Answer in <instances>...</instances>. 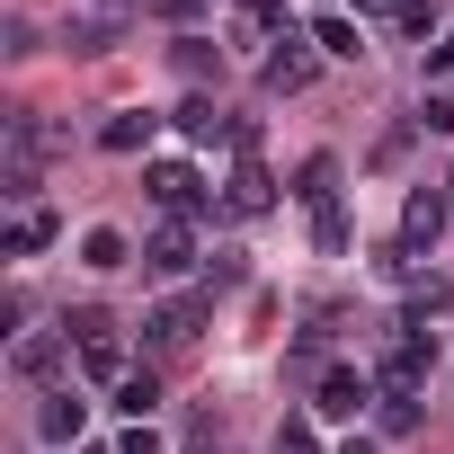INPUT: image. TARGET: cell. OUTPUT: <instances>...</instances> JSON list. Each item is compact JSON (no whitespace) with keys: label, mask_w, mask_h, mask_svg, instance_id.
I'll return each mask as SVG.
<instances>
[{"label":"cell","mask_w":454,"mask_h":454,"mask_svg":"<svg viewBox=\"0 0 454 454\" xmlns=\"http://www.w3.org/2000/svg\"><path fill=\"white\" fill-rule=\"evenodd\" d=\"M427 365H436V339H427V321H383V348H374V383L383 392H419L427 383Z\"/></svg>","instance_id":"1"},{"label":"cell","mask_w":454,"mask_h":454,"mask_svg":"<svg viewBox=\"0 0 454 454\" xmlns=\"http://www.w3.org/2000/svg\"><path fill=\"white\" fill-rule=\"evenodd\" d=\"M205 312H214V294H205V286H196V294H169L160 312H143V348L187 356V348H196V330H205Z\"/></svg>","instance_id":"2"},{"label":"cell","mask_w":454,"mask_h":454,"mask_svg":"<svg viewBox=\"0 0 454 454\" xmlns=\"http://www.w3.org/2000/svg\"><path fill=\"white\" fill-rule=\"evenodd\" d=\"M312 72H321L312 27H294V36H277V54L259 63V90H268V98H294V90H312Z\"/></svg>","instance_id":"3"},{"label":"cell","mask_w":454,"mask_h":454,"mask_svg":"<svg viewBox=\"0 0 454 454\" xmlns=\"http://www.w3.org/2000/svg\"><path fill=\"white\" fill-rule=\"evenodd\" d=\"M232 152H241V160H232V196H223V205H232V214H268V205H277V178L259 169V125H241Z\"/></svg>","instance_id":"4"},{"label":"cell","mask_w":454,"mask_h":454,"mask_svg":"<svg viewBox=\"0 0 454 454\" xmlns=\"http://www.w3.org/2000/svg\"><path fill=\"white\" fill-rule=\"evenodd\" d=\"M143 187H152V205H160V214H178V223H187V214H205V178H196L187 160H143Z\"/></svg>","instance_id":"5"},{"label":"cell","mask_w":454,"mask_h":454,"mask_svg":"<svg viewBox=\"0 0 454 454\" xmlns=\"http://www.w3.org/2000/svg\"><path fill=\"white\" fill-rule=\"evenodd\" d=\"M365 401H383V383H374L365 365H330V374H321V401H312V410H321V419H356Z\"/></svg>","instance_id":"6"},{"label":"cell","mask_w":454,"mask_h":454,"mask_svg":"<svg viewBox=\"0 0 454 454\" xmlns=\"http://www.w3.org/2000/svg\"><path fill=\"white\" fill-rule=\"evenodd\" d=\"M143 268H152V277H187V268H196V232H187L178 214H160V232L143 241Z\"/></svg>","instance_id":"7"},{"label":"cell","mask_w":454,"mask_h":454,"mask_svg":"<svg viewBox=\"0 0 454 454\" xmlns=\"http://www.w3.org/2000/svg\"><path fill=\"white\" fill-rule=\"evenodd\" d=\"M445 214H454V205H445V187H436V196L419 187V196L401 205V250H436V232H445Z\"/></svg>","instance_id":"8"},{"label":"cell","mask_w":454,"mask_h":454,"mask_svg":"<svg viewBox=\"0 0 454 454\" xmlns=\"http://www.w3.org/2000/svg\"><path fill=\"white\" fill-rule=\"evenodd\" d=\"M81 427H90V401H81V392H45L36 436H45V445H81Z\"/></svg>","instance_id":"9"},{"label":"cell","mask_w":454,"mask_h":454,"mask_svg":"<svg viewBox=\"0 0 454 454\" xmlns=\"http://www.w3.org/2000/svg\"><path fill=\"white\" fill-rule=\"evenodd\" d=\"M178 134H187V143H232L241 125H232V116H223V107L196 90V98H178Z\"/></svg>","instance_id":"10"},{"label":"cell","mask_w":454,"mask_h":454,"mask_svg":"<svg viewBox=\"0 0 454 454\" xmlns=\"http://www.w3.org/2000/svg\"><path fill=\"white\" fill-rule=\"evenodd\" d=\"M63 356H72V330H27V339H19V374H27V383H45Z\"/></svg>","instance_id":"11"},{"label":"cell","mask_w":454,"mask_h":454,"mask_svg":"<svg viewBox=\"0 0 454 454\" xmlns=\"http://www.w3.org/2000/svg\"><path fill=\"white\" fill-rule=\"evenodd\" d=\"M54 232H63V223H54V214L36 205V214H19V223H10V241H0V259H36V250H45Z\"/></svg>","instance_id":"12"},{"label":"cell","mask_w":454,"mask_h":454,"mask_svg":"<svg viewBox=\"0 0 454 454\" xmlns=\"http://www.w3.org/2000/svg\"><path fill=\"white\" fill-rule=\"evenodd\" d=\"M125 259H134V241L116 232V223H98V232H81V268H98V277H107V268H125Z\"/></svg>","instance_id":"13"},{"label":"cell","mask_w":454,"mask_h":454,"mask_svg":"<svg viewBox=\"0 0 454 454\" xmlns=\"http://www.w3.org/2000/svg\"><path fill=\"white\" fill-rule=\"evenodd\" d=\"M312 45H321V54H339V63H356V54H365L356 19H339V10H321V19H312Z\"/></svg>","instance_id":"14"},{"label":"cell","mask_w":454,"mask_h":454,"mask_svg":"<svg viewBox=\"0 0 454 454\" xmlns=\"http://www.w3.org/2000/svg\"><path fill=\"white\" fill-rule=\"evenodd\" d=\"M143 143H152V116H143V107H125V116H107V125H98V152H116V160H125V152H143Z\"/></svg>","instance_id":"15"},{"label":"cell","mask_w":454,"mask_h":454,"mask_svg":"<svg viewBox=\"0 0 454 454\" xmlns=\"http://www.w3.org/2000/svg\"><path fill=\"white\" fill-rule=\"evenodd\" d=\"M116 410H125V419H134V427H143V419H152V410H160V374H152V365H134V374H125V383H116Z\"/></svg>","instance_id":"16"},{"label":"cell","mask_w":454,"mask_h":454,"mask_svg":"<svg viewBox=\"0 0 454 454\" xmlns=\"http://www.w3.org/2000/svg\"><path fill=\"white\" fill-rule=\"evenodd\" d=\"M294 196H303V205H330V196H339V160H330V152H312V160L294 169Z\"/></svg>","instance_id":"17"},{"label":"cell","mask_w":454,"mask_h":454,"mask_svg":"<svg viewBox=\"0 0 454 454\" xmlns=\"http://www.w3.org/2000/svg\"><path fill=\"white\" fill-rule=\"evenodd\" d=\"M81 374H90V383H125L134 365H125V348H116V339H81Z\"/></svg>","instance_id":"18"},{"label":"cell","mask_w":454,"mask_h":454,"mask_svg":"<svg viewBox=\"0 0 454 454\" xmlns=\"http://www.w3.org/2000/svg\"><path fill=\"white\" fill-rule=\"evenodd\" d=\"M241 36H294V10L286 0H241Z\"/></svg>","instance_id":"19"},{"label":"cell","mask_w":454,"mask_h":454,"mask_svg":"<svg viewBox=\"0 0 454 454\" xmlns=\"http://www.w3.org/2000/svg\"><path fill=\"white\" fill-rule=\"evenodd\" d=\"M401 286H410V321H427V312H445V303H454V286H445V277H436V268H427V277H419V268H410V277H401Z\"/></svg>","instance_id":"20"},{"label":"cell","mask_w":454,"mask_h":454,"mask_svg":"<svg viewBox=\"0 0 454 454\" xmlns=\"http://www.w3.org/2000/svg\"><path fill=\"white\" fill-rule=\"evenodd\" d=\"M374 427H383V436H410V427H419V392H383V401H374Z\"/></svg>","instance_id":"21"},{"label":"cell","mask_w":454,"mask_h":454,"mask_svg":"<svg viewBox=\"0 0 454 454\" xmlns=\"http://www.w3.org/2000/svg\"><path fill=\"white\" fill-rule=\"evenodd\" d=\"M241 277H250V268H241V250H214V259H205V294H232Z\"/></svg>","instance_id":"22"},{"label":"cell","mask_w":454,"mask_h":454,"mask_svg":"<svg viewBox=\"0 0 454 454\" xmlns=\"http://www.w3.org/2000/svg\"><path fill=\"white\" fill-rule=\"evenodd\" d=\"M312 241H321V250H348V214H339V196L312 205Z\"/></svg>","instance_id":"23"},{"label":"cell","mask_w":454,"mask_h":454,"mask_svg":"<svg viewBox=\"0 0 454 454\" xmlns=\"http://www.w3.org/2000/svg\"><path fill=\"white\" fill-rule=\"evenodd\" d=\"M116 45V19H72V54H107Z\"/></svg>","instance_id":"24"},{"label":"cell","mask_w":454,"mask_h":454,"mask_svg":"<svg viewBox=\"0 0 454 454\" xmlns=\"http://www.w3.org/2000/svg\"><path fill=\"white\" fill-rule=\"evenodd\" d=\"M178 63H187V81H214V72H223V54H214L205 36H178Z\"/></svg>","instance_id":"25"},{"label":"cell","mask_w":454,"mask_h":454,"mask_svg":"<svg viewBox=\"0 0 454 454\" xmlns=\"http://www.w3.org/2000/svg\"><path fill=\"white\" fill-rule=\"evenodd\" d=\"M348 10H356V19H383V27H401V19L419 10V0H348Z\"/></svg>","instance_id":"26"},{"label":"cell","mask_w":454,"mask_h":454,"mask_svg":"<svg viewBox=\"0 0 454 454\" xmlns=\"http://www.w3.org/2000/svg\"><path fill=\"white\" fill-rule=\"evenodd\" d=\"M277 454H321V436H312L303 419H286V427H277Z\"/></svg>","instance_id":"27"},{"label":"cell","mask_w":454,"mask_h":454,"mask_svg":"<svg viewBox=\"0 0 454 454\" xmlns=\"http://www.w3.org/2000/svg\"><path fill=\"white\" fill-rule=\"evenodd\" d=\"M419 125H427V134H454V98H427V107H419Z\"/></svg>","instance_id":"28"},{"label":"cell","mask_w":454,"mask_h":454,"mask_svg":"<svg viewBox=\"0 0 454 454\" xmlns=\"http://www.w3.org/2000/svg\"><path fill=\"white\" fill-rule=\"evenodd\" d=\"M116 454H160V436H152V419H143V427H134V436H125Z\"/></svg>","instance_id":"29"},{"label":"cell","mask_w":454,"mask_h":454,"mask_svg":"<svg viewBox=\"0 0 454 454\" xmlns=\"http://www.w3.org/2000/svg\"><path fill=\"white\" fill-rule=\"evenodd\" d=\"M427 72H454V27H445V36L427 45Z\"/></svg>","instance_id":"30"},{"label":"cell","mask_w":454,"mask_h":454,"mask_svg":"<svg viewBox=\"0 0 454 454\" xmlns=\"http://www.w3.org/2000/svg\"><path fill=\"white\" fill-rule=\"evenodd\" d=\"M339 454H374V436H348V445H339Z\"/></svg>","instance_id":"31"},{"label":"cell","mask_w":454,"mask_h":454,"mask_svg":"<svg viewBox=\"0 0 454 454\" xmlns=\"http://www.w3.org/2000/svg\"><path fill=\"white\" fill-rule=\"evenodd\" d=\"M107 10H134V0H107Z\"/></svg>","instance_id":"32"}]
</instances>
